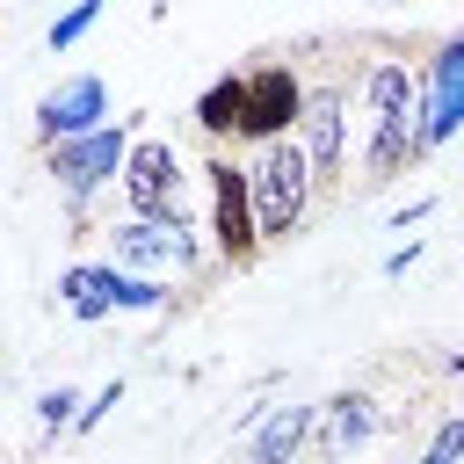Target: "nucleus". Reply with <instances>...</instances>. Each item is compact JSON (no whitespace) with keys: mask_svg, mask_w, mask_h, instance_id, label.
I'll use <instances>...</instances> for the list:
<instances>
[{"mask_svg":"<svg viewBox=\"0 0 464 464\" xmlns=\"http://www.w3.org/2000/svg\"><path fill=\"white\" fill-rule=\"evenodd\" d=\"M196 123H203V138H246V80L239 72L210 80L196 102Z\"/></svg>","mask_w":464,"mask_h":464,"instance_id":"11","label":"nucleus"},{"mask_svg":"<svg viewBox=\"0 0 464 464\" xmlns=\"http://www.w3.org/2000/svg\"><path fill=\"white\" fill-rule=\"evenodd\" d=\"M246 181H254V225H261V239H290L304 225V210H312V188H319L297 138L261 145L254 167H246Z\"/></svg>","mask_w":464,"mask_h":464,"instance_id":"2","label":"nucleus"},{"mask_svg":"<svg viewBox=\"0 0 464 464\" xmlns=\"http://www.w3.org/2000/svg\"><path fill=\"white\" fill-rule=\"evenodd\" d=\"M102 116H109V94H102V80H94V72H80V80H65L58 94H44V109H36V130H44L51 145H72V138H94V130H109Z\"/></svg>","mask_w":464,"mask_h":464,"instance_id":"8","label":"nucleus"},{"mask_svg":"<svg viewBox=\"0 0 464 464\" xmlns=\"http://www.w3.org/2000/svg\"><path fill=\"white\" fill-rule=\"evenodd\" d=\"M58 420H72V392H65V384L44 392V428H58Z\"/></svg>","mask_w":464,"mask_h":464,"instance_id":"17","label":"nucleus"},{"mask_svg":"<svg viewBox=\"0 0 464 464\" xmlns=\"http://www.w3.org/2000/svg\"><path fill=\"white\" fill-rule=\"evenodd\" d=\"M123 268H65L58 276V290H65V304L80 312V319H102L109 304H123Z\"/></svg>","mask_w":464,"mask_h":464,"instance_id":"12","label":"nucleus"},{"mask_svg":"<svg viewBox=\"0 0 464 464\" xmlns=\"http://www.w3.org/2000/svg\"><path fill=\"white\" fill-rule=\"evenodd\" d=\"M210 174V232H218V254L232 261V268H246L254 254H261V225H254V181H246V167L239 160H210L203 167Z\"/></svg>","mask_w":464,"mask_h":464,"instance_id":"3","label":"nucleus"},{"mask_svg":"<svg viewBox=\"0 0 464 464\" xmlns=\"http://www.w3.org/2000/svg\"><path fill=\"white\" fill-rule=\"evenodd\" d=\"M420 464H464V413H450V420L435 428V442H428Z\"/></svg>","mask_w":464,"mask_h":464,"instance_id":"15","label":"nucleus"},{"mask_svg":"<svg viewBox=\"0 0 464 464\" xmlns=\"http://www.w3.org/2000/svg\"><path fill=\"white\" fill-rule=\"evenodd\" d=\"M362 102H370V174H362V181H392V174L420 152L428 94L413 87V72H406L399 58H384V65H370Z\"/></svg>","mask_w":464,"mask_h":464,"instance_id":"1","label":"nucleus"},{"mask_svg":"<svg viewBox=\"0 0 464 464\" xmlns=\"http://www.w3.org/2000/svg\"><path fill=\"white\" fill-rule=\"evenodd\" d=\"M196 246L181 225H152V218H130L109 232V268H188Z\"/></svg>","mask_w":464,"mask_h":464,"instance_id":"9","label":"nucleus"},{"mask_svg":"<svg viewBox=\"0 0 464 464\" xmlns=\"http://www.w3.org/2000/svg\"><path fill=\"white\" fill-rule=\"evenodd\" d=\"M348 94H341V80H326V87H312V102H304V123H297V145H304V160H312V181L319 188H334L341 181V160H348Z\"/></svg>","mask_w":464,"mask_h":464,"instance_id":"6","label":"nucleus"},{"mask_svg":"<svg viewBox=\"0 0 464 464\" xmlns=\"http://www.w3.org/2000/svg\"><path fill=\"white\" fill-rule=\"evenodd\" d=\"M87 29H94V0H87V7H72V14H58V22H51V51H65V44H80V36H87Z\"/></svg>","mask_w":464,"mask_h":464,"instance_id":"16","label":"nucleus"},{"mask_svg":"<svg viewBox=\"0 0 464 464\" xmlns=\"http://www.w3.org/2000/svg\"><path fill=\"white\" fill-rule=\"evenodd\" d=\"M370 428H377V406H370L362 392H348V399H334V406H326V428H319V450H326V457H341V450H355V442H362Z\"/></svg>","mask_w":464,"mask_h":464,"instance_id":"14","label":"nucleus"},{"mask_svg":"<svg viewBox=\"0 0 464 464\" xmlns=\"http://www.w3.org/2000/svg\"><path fill=\"white\" fill-rule=\"evenodd\" d=\"M304 435H312V406H276L268 428L254 435V457H246V464H290V457L304 450Z\"/></svg>","mask_w":464,"mask_h":464,"instance_id":"13","label":"nucleus"},{"mask_svg":"<svg viewBox=\"0 0 464 464\" xmlns=\"http://www.w3.org/2000/svg\"><path fill=\"white\" fill-rule=\"evenodd\" d=\"M457 123H464V36H450V44L435 51V72H428V123H420V152H428V145H442V138H457Z\"/></svg>","mask_w":464,"mask_h":464,"instance_id":"10","label":"nucleus"},{"mask_svg":"<svg viewBox=\"0 0 464 464\" xmlns=\"http://www.w3.org/2000/svg\"><path fill=\"white\" fill-rule=\"evenodd\" d=\"M304 80L290 72V65H261V72H246V145H283V138H297V123H304Z\"/></svg>","mask_w":464,"mask_h":464,"instance_id":"5","label":"nucleus"},{"mask_svg":"<svg viewBox=\"0 0 464 464\" xmlns=\"http://www.w3.org/2000/svg\"><path fill=\"white\" fill-rule=\"evenodd\" d=\"M123 160H130L123 123H109V130H94V138H72V145H51V174H58V188H65L72 203H87V188H102L109 174H123Z\"/></svg>","mask_w":464,"mask_h":464,"instance_id":"7","label":"nucleus"},{"mask_svg":"<svg viewBox=\"0 0 464 464\" xmlns=\"http://www.w3.org/2000/svg\"><path fill=\"white\" fill-rule=\"evenodd\" d=\"M123 203L152 225H181V160L167 138H138L123 160Z\"/></svg>","mask_w":464,"mask_h":464,"instance_id":"4","label":"nucleus"}]
</instances>
